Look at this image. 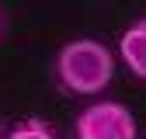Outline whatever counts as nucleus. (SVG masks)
Masks as SVG:
<instances>
[{"label":"nucleus","mask_w":146,"mask_h":139,"mask_svg":"<svg viewBox=\"0 0 146 139\" xmlns=\"http://www.w3.org/2000/svg\"><path fill=\"white\" fill-rule=\"evenodd\" d=\"M115 77V52L98 38H73L56 52V83L66 94L94 97Z\"/></svg>","instance_id":"obj_1"},{"label":"nucleus","mask_w":146,"mask_h":139,"mask_svg":"<svg viewBox=\"0 0 146 139\" xmlns=\"http://www.w3.org/2000/svg\"><path fill=\"white\" fill-rule=\"evenodd\" d=\"M136 118L118 101H90L73 122V139H136Z\"/></svg>","instance_id":"obj_2"},{"label":"nucleus","mask_w":146,"mask_h":139,"mask_svg":"<svg viewBox=\"0 0 146 139\" xmlns=\"http://www.w3.org/2000/svg\"><path fill=\"white\" fill-rule=\"evenodd\" d=\"M7 139H59V136L45 118H25L7 132Z\"/></svg>","instance_id":"obj_4"},{"label":"nucleus","mask_w":146,"mask_h":139,"mask_svg":"<svg viewBox=\"0 0 146 139\" xmlns=\"http://www.w3.org/2000/svg\"><path fill=\"white\" fill-rule=\"evenodd\" d=\"M118 56L122 63L129 66V73L146 80V17H139L136 24L125 28L122 42H118Z\"/></svg>","instance_id":"obj_3"}]
</instances>
